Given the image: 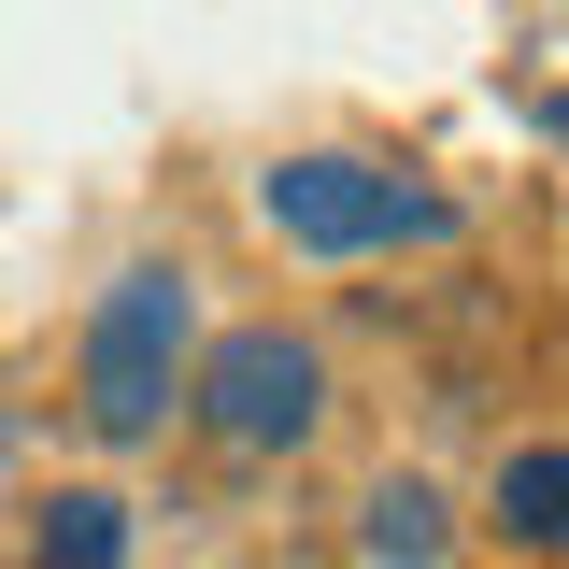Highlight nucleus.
<instances>
[{
  "label": "nucleus",
  "instance_id": "nucleus-1",
  "mask_svg": "<svg viewBox=\"0 0 569 569\" xmlns=\"http://www.w3.org/2000/svg\"><path fill=\"white\" fill-rule=\"evenodd\" d=\"M257 213L299 257H399V242H456V200L385 171V157H271L257 171Z\"/></svg>",
  "mask_w": 569,
  "mask_h": 569
},
{
  "label": "nucleus",
  "instance_id": "nucleus-2",
  "mask_svg": "<svg viewBox=\"0 0 569 569\" xmlns=\"http://www.w3.org/2000/svg\"><path fill=\"white\" fill-rule=\"evenodd\" d=\"M186 328H200V284L171 271V257L114 271V299L86 313V427H100V441H157V427H171Z\"/></svg>",
  "mask_w": 569,
  "mask_h": 569
},
{
  "label": "nucleus",
  "instance_id": "nucleus-3",
  "mask_svg": "<svg viewBox=\"0 0 569 569\" xmlns=\"http://www.w3.org/2000/svg\"><path fill=\"white\" fill-rule=\"evenodd\" d=\"M200 427L228 456H299L328 427V356L299 342V328H228L200 356Z\"/></svg>",
  "mask_w": 569,
  "mask_h": 569
},
{
  "label": "nucleus",
  "instance_id": "nucleus-4",
  "mask_svg": "<svg viewBox=\"0 0 569 569\" xmlns=\"http://www.w3.org/2000/svg\"><path fill=\"white\" fill-rule=\"evenodd\" d=\"M441 541H456L441 498H427L413 470H385V485H370V556H385V569H441Z\"/></svg>",
  "mask_w": 569,
  "mask_h": 569
},
{
  "label": "nucleus",
  "instance_id": "nucleus-5",
  "mask_svg": "<svg viewBox=\"0 0 569 569\" xmlns=\"http://www.w3.org/2000/svg\"><path fill=\"white\" fill-rule=\"evenodd\" d=\"M556 498H569V456H556V441H527V456H512V470H498V527H512V541H527V556H541V541H556V527H569Z\"/></svg>",
  "mask_w": 569,
  "mask_h": 569
},
{
  "label": "nucleus",
  "instance_id": "nucleus-6",
  "mask_svg": "<svg viewBox=\"0 0 569 569\" xmlns=\"http://www.w3.org/2000/svg\"><path fill=\"white\" fill-rule=\"evenodd\" d=\"M43 569H129V498H58L43 512Z\"/></svg>",
  "mask_w": 569,
  "mask_h": 569
},
{
  "label": "nucleus",
  "instance_id": "nucleus-7",
  "mask_svg": "<svg viewBox=\"0 0 569 569\" xmlns=\"http://www.w3.org/2000/svg\"><path fill=\"white\" fill-rule=\"evenodd\" d=\"M0 456H14V427H0Z\"/></svg>",
  "mask_w": 569,
  "mask_h": 569
}]
</instances>
